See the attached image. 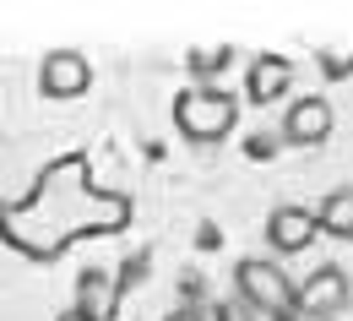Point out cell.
I'll return each mask as SVG.
<instances>
[{"label": "cell", "mask_w": 353, "mask_h": 321, "mask_svg": "<svg viewBox=\"0 0 353 321\" xmlns=\"http://www.w3.org/2000/svg\"><path fill=\"white\" fill-rule=\"evenodd\" d=\"M131 213H136V202L125 191L98 185L88 158L65 153V158L44 164L17 202L0 207V240L28 262H54L77 240L120 234L131 224Z\"/></svg>", "instance_id": "obj_1"}, {"label": "cell", "mask_w": 353, "mask_h": 321, "mask_svg": "<svg viewBox=\"0 0 353 321\" xmlns=\"http://www.w3.org/2000/svg\"><path fill=\"white\" fill-rule=\"evenodd\" d=\"M234 294L261 321H299V289H294V278L283 273V262L245 256L234 267Z\"/></svg>", "instance_id": "obj_2"}, {"label": "cell", "mask_w": 353, "mask_h": 321, "mask_svg": "<svg viewBox=\"0 0 353 321\" xmlns=\"http://www.w3.org/2000/svg\"><path fill=\"white\" fill-rule=\"evenodd\" d=\"M234 120H239V98L218 82H196V88H185L174 98V126L185 142H223L234 131Z\"/></svg>", "instance_id": "obj_3"}, {"label": "cell", "mask_w": 353, "mask_h": 321, "mask_svg": "<svg viewBox=\"0 0 353 321\" xmlns=\"http://www.w3.org/2000/svg\"><path fill=\"white\" fill-rule=\"evenodd\" d=\"M348 305H353V283L343 267H315L299 283V316H310V321H337Z\"/></svg>", "instance_id": "obj_4"}, {"label": "cell", "mask_w": 353, "mask_h": 321, "mask_svg": "<svg viewBox=\"0 0 353 321\" xmlns=\"http://www.w3.org/2000/svg\"><path fill=\"white\" fill-rule=\"evenodd\" d=\"M39 88L44 98H82L92 88V66L82 49H49L39 66Z\"/></svg>", "instance_id": "obj_5"}, {"label": "cell", "mask_w": 353, "mask_h": 321, "mask_svg": "<svg viewBox=\"0 0 353 321\" xmlns=\"http://www.w3.org/2000/svg\"><path fill=\"white\" fill-rule=\"evenodd\" d=\"M332 126H337L332 104H326L321 93H310V98H294V104H288V115H283V142H288V147H321V142L332 137Z\"/></svg>", "instance_id": "obj_6"}, {"label": "cell", "mask_w": 353, "mask_h": 321, "mask_svg": "<svg viewBox=\"0 0 353 321\" xmlns=\"http://www.w3.org/2000/svg\"><path fill=\"white\" fill-rule=\"evenodd\" d=\"M315 234H321V224H315V213L299 207V202H283V207L266 213V245H272L277 256H299V251H310Z\"/></svg>", "instance_id": "obj_7"}, {"label": "cell", "mask_w": 353, "mask_h": 321, "mask_svg": "<svg viewBox=\"0 0 353 321\" xmlns=\"http://www.w3.org/2000/svg\"><path fill=\"white\" fill-rule=\"evenodd\" d=\"M288 88H294V60H283V55H256L250 60V77H245L250 104H277V98H288Z\"/></svg>", "instance_id": "obj_8"}, {"label": "cell", "mask_w": 353, "mask_h": 321, "mask_svg": "<svg viewBox=\"0 0 353 321\" xmlns=\"http://www.w3.org/2000/svg\"><path fill=\"white\" fill-rule=\"evenodd\" d=\"M315 224H321V234H332V240H353V185L326 191V202L315 207Z\"/></svg>", "instance_id": "obj_9"}, {"label": "cell", "mask_w": 353, "mask_h": 321, "mask_svg": "<svg viewBox=\"0 0 353 321\" xmlns=\"http://www.w3.org/2000/svg\"><path fill=\"white\" fill-rule=\"evenodd\" d=\"M228 60H234L228 44L223 49H196V55H190V71H196V77H212V71H228Z\"/></svg>", "instance_id": "obj_10"}, {"label": "cell", "mask_w": 353, "mask_h": 321, "mask_svg": "<svg viewBox=\"0 0 353 321\" xmlns=\"http://www.w3.org/2000/svg\"><path fill=\"white\" fill-rule=\"evenodd\" d=\"M212 316H218V321H261L256 311H250V305H245V300H239V294H234V300H223Z\"/></svg>", "instance_id": "obj_11"}, {"label": "cell", "mask_w": 353, "mask_h": 321, "mask_svg": "<svg viewBox=\"0 0 353 321\" xmlns=\"http://www.w3.org/2000/svg\"><path fill=\"white\" fill-rule=\"evenodd\" d=\"M54 321H98V316H92L88 305H65V311H60V316H54Z\"/></svg>", "instance_id": "obj_12"}, {"label": "cell", "mask_w": 353, "mask_h": 321, "mask_svg": "<svg viewBox=\"0 0 353 321\" xmlns=\"http://www.w3.org/2000/svg\"><path fill=\"white\" fill-rule=\"evenodd\" d=\"M163 321H207V316H201V311H169Z\"/></svg>", "instance_id": "obj_13"}, {"label": "cell", "mask_w": 353, "mask_h": 321, "mask_svg": "<svg viewBox=\"0 0 353 321\" xmlns=\"http://www.w3.org/2000/svg\"><path fill=\"white\" fill-rule=\"evenodd\" d=\"M0 207H6V202H0Z\"/></svg>", "instance_id": "obj_14"}]
</instances>
